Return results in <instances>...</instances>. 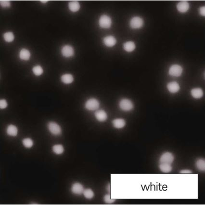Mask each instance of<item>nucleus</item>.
<instances>
[{"label": "nucleus", "mask_w": 205, "mask_h": 205, "mask_svg": "<svg viewBox=\"0 0 205 205\" xmlns=\"http://www.w3.org/2000/svg\"><path fill=\"white\" fill-rule=\"evenodd\" d=\"M183 72V68L178 64H173L171 65L168 69V74L173 77H178L181 76Z\"/></svg>", "instance_id": "6"}, {"label": "nucleus", "mask_w": 205, "mask_h": 205, "mask_svg": "<svg viewBox=\"0 0 205 205\" xmlns=\"http://www.w3.org/2000/svg\"><path fill=\"white\" fill-rule=\"evenodd\" d=\"M30 56L31 54L30 53V51L25 48H23L21 50L19 53V57L20 59L24 61H28L30 59Z\"/></svg>", "instance_id": "20"}, {"label": "nucleus", "mask_w": 205, "mask_h": 205, "mask_svg": "<svg viewBox=\"0 0 205 205\" xmlns=\"http://www.w3.org/2000/svg\"><path fill=\"white\" fill-rule=\"evenodd\" d=\"M99 26L102 29H108L111 28L112 21L108 15H103L100 16L98 21Z\"/></svg>", "instance_id": "1"}, {"label": "nucleus", "mask_w": 205, "mask_h": 205, "mask_svg": "<svg viewBox=\"0 0 205 205\" xmlns=\"http://www.w3.org/2000/svg\"><path fill=\"white\" fill-rule=\"evenodd\" d=\"M1 5L4 8H9L11 6V2L9 1H1Z\"/></svg>", "instance_id": "29"}, {"label": "nucleus", "mask_w": 205, "mask_h": 205, "mask_svg": "<svg viewBox=\"0 0 205 205\" xmlns=\"http://www.w3.org/2000/svg\"><path fill=\"white\" fill-rule=\"evenodd\" d=\"M68 7L70 11L75 13L79 11L80 9V2L76 1H71L69 2Z\"/></svg>", "instance_id": "15"}, {"label": "nucleus", "mask_w": 205, "mask_h": 205, "mask_svg": "<svg viewBox=\"0 0 205 205\" xmlns=\"http://www.w3.org/2000/svg\"><path fill=\"white\" fill-rule=\"evenodd\" d=\"M61 80L63 83L70 84L74 81V77L71 74H65L61 77Z\"/></svg>", "instance_id": "18"}, {"label": "nucleus", "mask_w": 205, "mask_h": 205, "mask_svg": "<svg viewBox=\"0 0 205 205\" xmlns=\"http://www.w3.org/2000/svg\"><path fill=\"white\" fill-rule=\"evenodd\" d=\"M100 107V102L95 98H91L87 100L85 104V108L89 111L97 110Z\"/></svg>", "instance_id": "3"}, {"label": "nucleus", "mask_w": 205, "mask_h": 205, "mask_svg": "<svg viewBox=\"0 0 205 205\" xmlns=\"http://www.w3.org/2000/svg\"><path fill=\"white\" fill-rule=\"evenodd\" d=\"M167 89L168 92L172 94H175L179 92L180 90V86L176 81H171L167 84Z\"/></svg>", "instance_id": "12"}, {"label": "nucleus", "mask_w": 205, "mask_h": 205, "mask_svg": "<svg viewBox=\"0 0 205 205\" xmlns=\"http://www.w3.org/2000/svg\"><path fill=\"white\" fill-rule=\"evenodd\" d=\"M53 152L56 155H61L64 152V147L62 144H55L52 147Z\"/></svg>", "instance_id": "21"}, {"label": "nucleus", "mask_w": 205, "mask_h": 205, "mask_svg": "<svg viewBox=\"0 0 205 205\" xmlns=\"http://www.w3.org/2000/svg\"><path fill=\"white\" fill-rule=\"evenodd\" d=\"M8 106V104H7V101L5 99H1L0 100V108L1 109H5L7 108Z\"/></svg>", "instance_id": "30"}, {"label": "nucleus", "mask_w": 205, "mask_h": 205, "mask_svg": "<svg viewBox=\"0 0 205 205\" xmlns=\"http://www.w3.org/2000/svg\"><path fill=\"white\" fill-rule=\"evenodd\" d=\"M174 160V157L172 153L171 152L164 153L159 158V162L161 163L171 164L172 163Z\"/></svg>", "instance_id": "8"}, {"label": "nucleus", "mask_w": 205, "mask_h": 205, "mask_svg": "<svg viewBox=\"0 0 205 205\" xmlns=\"http://www.w3.org/2000/svg\"><path fill=\"white\" fill-rule=\"evenodd\" d=\"M4 39L7 43H11L15 39V36L13 32H6L4 34Z\"/></svg>", "instance_id": "26"}, {"label": "nucleus", "mask_w": 205, "mask_h": 205, "mask_svg": "<svg viewBox=\"0 0 205 205\" xmlns=\"http://www.w3.org/2000/svg\"><path fill=\"white\" fill-rule=\"evenodd\" d=\"M119 107L122 111H130L134 108L133 102L127 98H123L120 100L119 103Z\"/></svg>", "instance_id": "4"}, {"label": "nucleus", "mask_w": 205, "mask_h": 205, "mask_svg": "<svg viewBox=\"0 0 205 205\" xmlns=\"http://www.w3.org/2000/svg\"><path fill=\"white\" fill-rule=\"evenodd\" d=\"M104 44L108 47H112L117 44L116 38L113 36H108L103 39Z\"/></svg>", "instance_id": "13"}, {"label": "nucleus", "mask_w": 205, "mask_h": 205, "mask_svg": "<svg viewBox=\"0 0 205 205\" xmlns=\"http://www.w3.org/2000/svg\"><path fill=\"white\" fill-rule=\"evenodd\" d=\"M144 25V20L140 16H134L132 17L129 22V27L133 30L141 29Z\"/></svg>", "instance_id": "2"}, {"label": "nucleus", "mask_w": 205, "mask_h": 205, "mask_svg": "<svg viewBox=\"0 0 205 205\" xmlns=\"http://www.w3.org/2000/svg\"><path fill=\"white\" fill-rule=\"evenodd\" d=\"M190 5L188 2L186 1H181L177 5V9L178 11L181 13H186L189 10Z\"/></svg>", "instance_id": "11"}, {"label": "nucleus", "mask_w": 205, "mask_h": 205, "mask_svg": "<svg viewBox=\"0 0 205 205\" xmlns=\"http://www.w3.org/2000/svg\"><path fill=\"white\" fill-rule=\"evenodd\" d=\"M95 118L99 122H104L108 119V114L104 110H96L94 113Z\"/></svg>", "instance_id": "10"}, {"label": "nucleus", "mask_w": 205, "mask_h": 205, "mask_svg": "<svg viewBox=\"0 0 205 205\" xmlns=\"http://www.w3.org/2000/svg\"><path fill=\"white\" fill-rule=\"evenodd\" d=\"M32 71L36 76H40L43 74L44 70L41 65H36L32 69Z\"/></svg>", "instance_id": "27"}, {"label": "nucleus", "mask_w": 205, "mask_h": 205, "mask_svg": "<svg viewBox=\"0 0 205 205\" xmlns=\"http://www.w3.org/2000/svg\"><path fill=\"white\" fill-rule=\"evenodd\" d=\"M84 189L83 185L80 182H75L72 185L71 191L73 194L76 195H81L83 194Z\"/></svg>", "instance_id": "9"}, {"label": "nucleus", "mask_w": 205, "mask_h": 205, "mask_svg": "<svg viewBox=\"0 0 205 205\" xmlns=\"http://www.w3.org/2000/svg\"><path fill=\"white\" fill-rule=\"evenodd\" d=\"M113 125L115 128L122 129L126 125V121L122 118H118L114 119L112 122Z\"/></svg>", "instance_id": "17"}, {"label": "nucleus", "mask_w": 205, "mask_h": 205, "mask_svg": "<svg viewBox=\"0 0 205 205\" xmlns=\"http://www.w3.org/2000/svg\"><path fill=\"white\" fill-rule=\"evenodd\" d=\"M61 54L64 57L70 58L75 55V50L73 47L70 45H65L61 49Z\"/></svg>", "instance_id": "7"}, {"label": "nucleus", "mask_w": 205, "mask_h": 205, "mask_svg": "<svg viewBox=\"0 0 205 205\" xmlns=\"http://www.w3.org/2000/svg\"><path fill=\"white\" fill-rule=\"evenodd\" d=\"M104 202L105 203L110 204L114 203L116 200L111 198L110 195H109V194H108V195H105L104 196Z\"/></svg>", "instance_id": "28"}, {"label": "nucleus", "mask_w": 205, "mask_h": 205, "mask_svg": "<svg viewBox=\"0 0 205 205\" xmlns=\"http://www.w3.org/2000/svg\"><path fill=\"white\" fill-rule=\"evenodd\" d=\"M200 14L201 16H205V6H201L200 8Z\"/></svg>", "instance_id": "31"}, {"label": "nucleus", "mask_w": 205, "mask_h": 205, "mask_svg": "<svg viewBox=\"0 0 205 205\" xmlns=\"http://www.w3.org/2000/svg\"><path fill=\"white\" fill-rule=\"evenodd\" d=\"M22 143L26 148H30L34 146V143L30 138H26L22 140Z\"/></svg>", "instance_id": "25"}, {"label": "nucleus", "mask_w": 205, "mask_h": 205, "mask_svg": "<svg viewBox=\"0 0 205 205\" xmlns=\"http://www.w3.org/2000/svg\"><path fill=\"white\" fill-rule=\"evenodd\" d=\"M180 173H182V174H183H183H191V173H192V172L190 170H183L181 171Z\"/></svg>", "instance_id": "32"}, {"label": "nucleus", "mask_w": 205, "mask_h": 205, "mask_svg": "<svg viewBox=\"0 0 205 205\" xmlns=\"http://www.w3.org/2000/svg\"><path fill=\"white\" fill-rule=\"evenodd\" d=\"M136 48V45L134 41H127L125 42L123 44V49L126 52L131 53L134 51Z\"/></svg>", "instance_id": "16"}, {"label": "nucleus", "mask_w": 205, "mask_h": 205, "mask_svg": "<svg viewBox=\"0 0 205 205\" xmlns=\"http://www.w3.org/2000/svg\"><path fill=\"white\" fill-rule=\"evenodd\" d=\"M159 168L160 170L164 173H169L172 169L171 164L166 163H161L159 165Z\"/></svg>", "instance_id": "22"}, {"label": "nucleus", "mask_w": 205, "mask_h": 205, "mask_svg": "<svg viewBox=\"0 0 205 205\" xmlns=\"http://www.w3.org/2000/svg\"><path fill=\"white\" fill-rule=\"evenodd\" d=\"M47 127L49 131L53 135L58 136L62 133V129L59 124L54 122L48 123Z\"/></svg>", "instance_id": "5"}, {"label": "nucleus", "mask_w": 205, "mask_h": 205, "mask_svg": "<svg viewBox=\"0 0 205 205\" xmlns=\"http://www.w3.org/2000/svg\"><path fill=\"white\" fill-rule=\"evenodd\" d=\"M41 2L43 3H46V2H48V1H41Z\"/></svg>", "instance_id": "33"}, {"label": "nucleus", "mask_w": 205, "mask_h": 205, "mask_svg": "<svg viewBox=\"0 0 205 205\" xmlns=\"http://www.w3.org/2000/svg\"><path fill=\"white\" fill-rule=\"evenodd\" d=\"M203 90L200 88H195L192 89L191 91V94L193 97L195 99H200L203 96Z\"/></svg>", "instance_id": "14"}, {"label": "nucleus", "mask_w": 205, "mask_h": 205, "mask_svg": "<svg viewBox=\"0 0 205 205\" xmlns=\"http://www.w3.org/2000/svg\"><path fill=\"white\" fill-rule=\"evenodd\" d=\"M83 194L84 196L88 200H92L94 196V192L90 188L84 189Z\"/></svg>", "instance_id": "24"}, {"label": "nucleus", "mask_w": 205, "mask_h": 205, "mask_svg": "<svg viewBox=\"0 0 205 205\" xmlns=\"http://www.w3.org/2000/svg\"><path fill=\"white\" fill-rule=\"evenodd\" d=\"M196 166L197 170L201 171L205 170V161L203 158H199L196 162Z\"/></svg>", "instance_id": "23"}, {"label": "nucleus", "mask_w": 205, "mask_h": 205, "mask_svg": "<svg viewBox=\"0 0 205 205\" xmlns=\"http://www.w3.org/2000/svg\"><path fill=\"white\" fill-rule=\"evenodd\" d=\"M6 133L10 136H16L18 134V129L15 125L11 124L6 129Z\"/></svg>", "instance_id": "19"}]
</instances>
